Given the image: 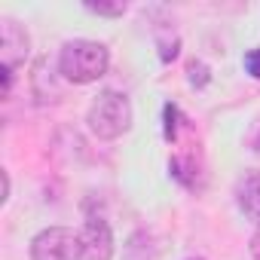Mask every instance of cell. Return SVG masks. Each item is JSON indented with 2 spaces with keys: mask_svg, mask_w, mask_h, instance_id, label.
Listing matches in <instances>:
<instances>
[{
  "mask_svg": "<svg viewBox=\"0 0 260 260\" xmlns=\"http://www.w3.org/2000/svg\"><path fill=\"white\" fill-rule=\"evenodd\" d=\"M28 52H31V37H28V31H25L19 22L4 19V22H0V61H4V74L13 77V71L25 64Z\"/></svg>",
  "mask_w": 260,
  "mask_h": 260,
  "instance_id": "4",
  "label": "cell"
},
{
  "mask_svg": "<svg viewBox=\"0 0 260 260\" xmlns=\"http://www.w3.org/2000/svg\"><path fill=\"white\" fill-rule=\"evenodd\" d=\"M245 68H248V74H251L254 80H260V49H251V52L245 55Z\"/></svg>",
  "mask_w": 260,
  "mask_h": 260,
  "instance_id": "10",
  "label": "cell"
},
{
  "mask_svg": "<svg viewBox=\"0 0 260 260\" xmlns=\"http://www.w3.org/2000/svg\"><path fill=\"white\" fill-rule=\"evenodd\" d=\"M236 202H239V208H242V214L248 220L260 223V169H254V172H248V175L239 178V184H236Z\"/></svg>",
  "mask_w": 260,
  "mask_h": 260,
  "instance_id": "6",
  "label": "cell"
},
{
  "mask_svg": "<svg viewBox=\"0 0 260 260\" xmlns=\"http://www.w3.org/2000/svg\"><path fill=\"white\" fill-rule=\"evenodd\" d=\"M251 257L260 260V223H257V233L251 236Z\"/></svg>",
  "mask_w": 260,
  "mask_h": 260,
  "instance_id": "11",
  "label": "cell"
},
{
  "mask_svg": "<svg viewBox=\"0 0 260 260\" xmlns=\"http://www.w3.org/2000/svg\"><path fill=\"white\" fill-rule=\"evenodd\" d=\"M86 122H89V132H92L95 138L113 141V138L125 135L128 125H132V104H128V98H125L122 92L107 89V92H101V95L92 101Z\"/></svg>",
  "mask_w": 260,
  "mask_h": 260,
  "instance_id": "2",
  "label": "cell"
},
{
  "mask_svg": "<svg viewBox=\"0 0 260 260\" xmlns=\"http://www.w3.org/2000/svg\"><path fill=\"white\" fill-rule=\"evenodd\" d=\"M86 10L95 13V16H113V19H116V16L125 13V4H101V0H98V4H92V0H89Z\"/></svg>",
  "mask_w": 260,
  "mask_h": 260,
  "instance_id": "7",
  "label": "cell"
},
{
  "mask_svg": "<svg viewBox=\"0 0 260 260\" xmlns=\"http://www.w3.org/2000/svg\"><path fill=\"white\" fill-rule=\"evenodd\" d=\"M166 138L169 141H175V135H178V107L175 104H166Z\"/></svg>",
  "mask_w": 260,
  "mask_h": 260,
  "instance_id": "8",
  "label": "cell"
},
{
  "mask_svg": "<svg viewBox=\"0 0 260 260\" xmlns=\"http://www.w3.org/2000/svg\"><path fill=\"white\" fill-rule=\"evenodd\" d=\"M110 52L98 40H68L58 52V74L68 83H95L107 74Z\"/></svg>",
  "mask_w": 260,
  "mask_h": 260,
  "instance_id": "1",
  "label": "cell"
},
{
  "mask_svg": "<svg viewBox=\"0 0 260 260\" xmlns=\"http://www.w3.org/2000/svg\"><path fill=\"white\" fill-rule=\"evenodd\" d=\"M80 248H83V260H110L113 257V233H110L107 220L89 217L80 230Z\"/></svg>",
  "mask_w": 260,
  "mask_h": 260,
  "instance_id": "5",
  "label": "cell"
},
{
  "mask_svg": "<svg viewBox=\"0 0 260 260\" xmlns=\"http://www.w3.org/2000/svg\"><path fill=\"white\" fill-rule=\"evenodd\" d=\"M31 260H83L80 233L68 226H49L31 239Z\"/></svg>",
  "mask_w": 260,
  "mask_h": 260,
  "instance_id": "3",
  "label": "cell"
},
{
  "mask_svg": "<svg viewBox=\"0 0 260 260\" xmlns=\"http://www.w3.org/2000/svg\"><path fill=\"white\" fill-rule=\"evenodd\" d=\"M190 83H193V86H205V83H208V68H205L202 61H193V64H190Z\"/></svg>",
  "mask_w": 260,
  "mask_h": 260,
  "instance_id": "9",
  "label": "cell"
}]
</instances>
